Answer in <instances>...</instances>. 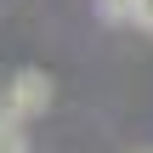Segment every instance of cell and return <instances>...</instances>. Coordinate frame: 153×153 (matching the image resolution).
<instances>
[{"label":"cell","instance_id":"1","mask_svg":"<svg viewBox=\"0 0 153 153\" xmlns=\"http://www.w3.org/2000/svg\"><path fill=\"white\" fill-rule=\"evenodd\" d=\"M45 108H51V79H45L40 68H23V74H11V85H6V102H0V119L23 125V119H34V114H45Z\"/></svg>","mask_w":153,"mask_h":153},{"label":"cell","instance_id":"3","mask_svg":"<svg viewBox=\"0 0 153 153\" xmlns=\"http://www.w3.org/2000/svg\"><path fill=\"white\" fill-rule=\"evenodd\" d=\"M136 6H142V0H102V17H125V23H131Z\"/></svg>","mask_w":153,"mask_h":153},{"label":"cell","instance_id":"4","mask_svg":"<svg viewBox=\"0 0 153 153\" xmlns=\"http://www.w3.org/2000/svg\"><path fill=\"white\" fill-rule=\"evenodd\" d=\"M131 23H136V28H148V34H153V0H142V6L131 11Z\"/></svg>","mask_w":153,"mask_h":153},{"label":"cell","instance_id":"2","mask_svg":"<svg viewBox=\"0 0 153 153\" xmlns=\"http://www.w3.org/2000/svg\"><path fill=\"white\" fill-rule=\"evenodd\" d=\"M0 153H34V148H28V136H23V125L0 119Z\"/></svg>","mask_w":153,"mask_h":153}]
</instances>
